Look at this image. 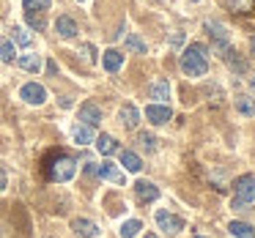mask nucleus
Here are the masks:
<instances>
[{
    "label": "nucleus",
    "instance_id": "obj_31",
    "mask_svg": "<svg viewBox=\"0 0 255 238\" xmlns=\"http://www.w3.org/2000/svg\"><path fill=\"white\" fill-rule=\"evenodd\" d=\"M96 170H99V164H94V161L85 164V172H88V175H96Z\"/></svg>",
    "mask_w": 255,
    "mask_h": 238
},
{
    "label": "nucleus",
    "instance_id": "obj_29",
    "mask_svg": "<svg viewBox=\"0 0 255 238\" xmlns=\"http://www.w3.org/2000/svg\"><path fill=\"white\" fill-rule=\"evenodd\" d=\"M127 50H132V52H140V55H145V41L140 39V36H127Z\"/></svg>",
    "mask_w": 255,
    "mask_h": 238
},
{
    "label": "nucleus",
    "instance_id": "obj_24",
    "mask_svg": "<svg viewBox=\"0 0 255 238\" xmlns=\"http://www.w3.org/2000/svg\"><path fill=\"white\" fill-rule=\"evenodd\" d=\"M0 61L3 63H14L17 61V52H14V44L6 39H0Z\"/></svg>",
    "mask_w": 255,
    "mask_h": 238
},
{
    "label": "nucleus",
    "instance_id": "obj_17",
    "mask_svg": "<svg viewBox=\"0 0 255 238\" xmlns=\"http://www.w3.org/2000/svg\"><path fill=\"white\" fill-rule=\"evenodd\" d=\"M228 233L236 238H255V227L247 225V222H231L228 225Z\"/></svg>",
    "mask_w": 255,
    "mask_h": 238
},
{
    "label": "nucleus",
    "instance_id": "obj_38",
    "mask_svg": "<svg viewBox=\"0 0 255 238\" xmlns=\"http://www.w3.org/2000/svg\"><path fill=\"white\" fill-rule=\"evenodd\" d=\"M195 238H203V236H195Z\"/></svg>",
    "mask_w": 255,
    "mask_h": 238
},
{
    "label": "nucleus",
    "instance_id": "obj_25",
    "mask_svg": "<svg viewBox=\"0 0 255 238\" xmlns=\"http://www.w3.org/2000/svg\"><path fill=\"white\" fill-rule=\"evenodd\" d=\"M140 230H143V222L129 219V222H124V225H121V238H134Z\"/></svg>",
    "mask_w": 255,
    "mask_h": 238
},
{
    "label": "nucleus",
    "instance_id": "obj_9",
    "mask_svg": "<svg viewBox=\"0 0 255 238\" xmlns=\"http://www.w3.org/2000/svg\"><path fill=\"white\" fill-rule=\"evenodd\" d=\"M72 230L77 233L80 238H94V236H99V227H96L91 219H74V222H72Z\"/></svg>",
    "mask_w": 255,
    "mask_h": 238
},
{
    "label": "nucleus",
    "instance_id": "obj_1",
    "mask_svg": "<svg viewBox=\"0 0 255 238\" xmlns=\"http://www.w3.org/2000/svg\"><path fill=\"white\" fill-rule=\"evenodd\" d=\"M184 74L189 77H203L209 72V55H206V47L203 44H189L187 50L181 52V61H178Z\"/></svg>",
    "mask_w": 255,
    "mask_h": 238
},
{
    "label": "nucleus",
    "instance_id": "obj_23",
    "mask_svg": "<svg viewBox=\"0 0 255 238\" xmlns=\"http://www.w3.org/2000/svg\"><path fill=\"white\" fill-rule=\"evenodd\" d=\"M22 6H25V11H30V14H41L52 6V0H22Z\"/></svg>",
    "mask_w": 255,
    "mask_h": 238
},
{
    "label": "nucleus",
    "instance_id": "obj_35",
    "mask_svg": "<svg viewBox=\"0 0 255 238\" xmlns=\"http://www.w3.org/2000/svg\"><path fill=\"white\" fill-rule=\"evenodd\" d=\"M145 238H156V236H154V233H148V236H145Z\"/></svg>",
    "mask_w": 255,
    "mask_h": 238
},
{
    "label": "nucleus",
    "instance_id": "obj_12",
    "mask_svg": "<svg viewBox=\"0 0 255 238\" xmlns=\"http://www.w3.org/2000/svg\"><path fill=\"white\" fill-rule=\"evenodd\" d=\"M55 30H58L61 39H72V36H77V22H74L72 17H58Z\"/></svg>",
    "mask_w": 255,
    "mask_h": 238
},
{
    "label": "nucleus",
    "instance_id": "obj_34",
    "mask_svg": "<svg viewBox=\"0 0 255 238\" xmlns=\"http://www.w3.org/2000/svg\"><path fill=\"white\" fill-rule=\"evenodd\" d=\"M250 50H253V55H255V39H253V41H250Z\"/></svg>",
    "mask_w": 255,
    "mask_h": 238
},
{
    "label": "nucleus",
    "instance_id": "obj_18",
    "mask_svg": "<svg viewBox=\"0 0 255 238\" xmlns=\"http://www.w3.org/2000/svg\"><path fill=\"white\" fill-rule=\"evenodd\" d=\"M96 148H99V154L110 156V154H116V151H118V143L110 137V134H99V137H96Z\"/></svg>",
    "mask_w": 255,
    "mask_h": 238
},
{
    "label": "nucleus",
    "instance_id": "obj_6",
    "mask_svg": "<svg viewBox=\"0 0 255 238\" xmlns=\"http://www.w3.org/2000/svg\"><path fill=\"white\" fill-rule=\"evenodd\" d=\"M145 118H148L154 126H162V123H167L173 118V110L167 104H148L145 107Z\"/></svg>",
    "mask_w": 255,
    "mask_h": 238
},
{
    "label": "nucleus",
    "instance_id": "obj_13",
    "mask_svg": "<svg viewBox=\"0 0 255 238\" xmlns=\"http://www.w3.org/2000/svg\"><path fill=\"white\" fill-rule=\"evenodd\" d=\"M102 61H105V69L110 74H116V72H121V66H124V55L118 50H107L105 55H102Z\"/></svg>",
    "mask_w": 255,
    "mask_h": 238
},
{
    "label": "nucleus",
    "instance_id": "obj_27",
    "mask_svg": "<svg viewBox=\"0 0 255 238\" xmlns=\"http://www.w3.org/2000/svg\"><path fill=\"white\" fill-rule=\"evenodd\" d=\"M253 3H255V0H222V6L233 8V11H239V14L250 11V8H253Z\"/></svg>",
    "mask_w": 255,
    "mask_h": 238
},
{
    "label": "nucleus",
    "instance_id": "obj_2",
    "mask_svg": "<svg viewBox=\"0 0 255 238\" xmlns=\"http://www.w3.org/2000/svg\"><path fill=\"white\" fill-rule=\"evenodd\" d=\"M74 172H77V161L72 159V156H55V159L47 164V178L50 181H58V183H66L74 178Z\"/></svg>",
    "mask_w": 255,
    "mask_h": 238
},
{
    "label": "nucleus",
    "instance_id": "obj_3",
    "mask_svg": "<svg viewBox=\"0 0 255 238\" xmlns=\"http://www.w3.org/2000/svg\"><path fill=\"white\" fill-rule=\"evenodd\" d=\"M156 225H159L162 233H167V236H178V233L184 230V219H178V216L167 214V211H156Z\"/></svg>",
    "mask_w": 255,
    "mask_h": 238
},
{
    "label": "nucleus",
    "instance_id": "obj_30",
    "mask_svg": "<svg viewBox=\"0 0 255 238\" xmlns=\"http://www.w3.org/2000/svg\"><path fill=\"white\" fill-rule=\"evenodd\" d=\"M25 19H28V25H30V28L44 30V19H41V14H30V11H25Z\"/></svg>",
    "mask_w": 255,
    "mask_h": 238
},
{
    "label": "nucleus",
    "instance_id": "obj_37",
    "mask_svg": "<svg viewBox=\"0 0 255 238\" xmlns=\"http://www.w3.org/2000/svg\"><path fill=\"white\" fill-rule=\"evenodd\" d=\"M192 3H200V0H192Z\"/></svg>",
    "mask_w": 255,
    "mask_h": 238
},
{
    "label": "nucleus",
    "instance_id": "obj_15",
    "mask_svg": "<svg viewBox=\"0 0 255 238\" xmlns=\"http://www.w3.org/2000/svg\"><path fill=\"white\" fill-rule=\"evenodd\" d=\"M206 30H209V33H211V39L217 41V47H222V50H225V47H228V41H231V39H228V30L222 28L220 22H206Z\"/></svg>",
    "mask_w": 255,
    "mask_h": 238
},
{
    "label": "nucleus",
    "instance_id": "obj_21",
    "mask_svg": "<svg viewBox=\"0 0 255 238\" xmlns=\"http://www.w3.org/2000/svg\"><path fill=\"white\" fill-rule=\"evenodd\" d=\"M236 110L247 118H255V99L253 96H239L236 99Z\"/></svg>",
    "mask_w": 255,
    "mask_h": 238
},
{
    "label": "nucleus",
    "instance_id": "obj_8",
    "mask_svg": "<svg viewBox=\"0 0 255 238\" xmlns=\"http://www.w3.org/2000/svg\"><path fill=\"white\" fill-rule=\"evenodd\" d=\"M134 192H137V197L145 200V203H154V200H159V189H156L151 181H137V183H134Z\"/></svg>",
    "mask_w": 255,
    "mask_h": 238
},
{
    "label": "nucleus",
    "instance_id": "obj_36",
    "mask_svg": "<svg viewBox=\"0 0 255 238\" xmlns=\"http://www.w3.org/2000/svg\"><path fill=\"white\" fill-rule=\"evenodd\" d=\"M77 3H85V0H77Z\"/></svg>",
    "mask_w": 255,
    "mask_h": 238
},
{
    "label": "nucleus",
    "instance_id": "obj_5",
    "mask_svg": "<svg viewBox=\"0 0 255 238\" xmlns=\"http://www.w3.org/2000/svg\"><path fill=\"white\" fill-rule=\"evenodd\" d=\"M19 96H22V101H28V104H44V101H47V90L41 88L39 82H28V85H22Z\"/></svg>",
    "mask_w": 255,
    "mask_h": 238
},
{
    "label": "nucleus",
    "instance_id": "obj_19",
    "mask_svg": "<svg viewBox=\"0 0 255 238\" xmlns=\"http://www.w3.org/2000/svg\"><path fill=\"white\" fill-rule=\"evenodd\" d=\"M121 164H124V170L137 172L140 167H143V161H140V156L132 154V151H121Z\"/></svg>",
    "mask_w": 255,
    "mask_h": 238
},
{
    "label": "nucleus",
    "instance_id": "obj_11",
    "mask_svg": "<svg viewBox=\"0 0 255 238\" xmlns=\"http://www.w3.org/2000/svg\"><path fill=\"white\" fill-rule=\"evenodd\" d=\"M148 96H151L154 101H165V99H170V82H167V79H156V82H151Z\"/></svg>",
    "mask_w": 255,
    "mask_h": 238
},
{
    "label": "nucleus",
    "instance_id": "obj_26",
    "mask_svg": "<svg viewBox=\"0 0 255 238\" xmlns=\"http://www.w3.org/2000/svg\"><path fill=\"white\" fill-rule=\"evenodd\" d=\"M137 145L145 151V154H154V151H156V137L143 132V134H137Z\"/></svg>",
    "mask_w": 255,
    "mask_h": 238
},
{
    "label": "nucleus",
    "instance_id": "obj_10",
    "mask_svg": "<svg viewBox=\"0 0 255 238\" xmlns=\"http://www.w3.org/2000/svg\"><path fill=\"white\" fill-rule=\"evenodd\" d=\"M96 175H102L105 181H113V183H124V172L118 170L116 164H110V161H102L99 170H96Z\"/></svg>",
    "mask_w": 255,
    "mask_h": 238
},
{
    "label": "nucleus",
    "instance_id": "obj_28",
    "mask_svg": "<svg viewBox=\"0 0 255 238\" xmlns=\"http://www.w3.org/2000/svg\"><path fill=\"white\" fill-rule=\"evenodd\" d=\"M11 44H19V47H30V33L25 28H14L11 30Z\"/></svg>",
    "mask_w": 255,
    "mask_h": 238
},
{
    "label": "nucleus",
    "instance_id": "obj_32",
    "mask_svg": "<svg viewBox=\"0 0 255 238\" xmlns=\"http://www.w3.org/2000/svg\"><path fill=\"white\" fill-rule=\"evenodd\" d=\"M0 189H6V175L0 172Z\"/></svg>",
    "mask_w": 255,
    "mask_h": 238
},
{
    "label": "nucleus",
    "instance_id": "obj_7",
    "mask_svg": "<svg viewBox=\"0 0 255 238\" xmlns=\"http://www.w3.org/2000/svg\"><path fill=\"white\" fill-rule=\"evenodd\" d=\"M80 123H85V126H91V129L102 123V110L94 101H85V104L80 107Z\"/></svg>",
    "mask_w": 255,
    "mask_h": 238
},
{
    "label": "nucleus",
    "instance_id": "obj_4",
    "mask_svg": "<svg viewBox=\"0 0 255 238\" xmlns=\"http://www.w3.org/2000/svg\"><path fill=\"white\" fill-rule=\"evenodd\" d=\"M236 200L242 205L255 203V175H242L236 181Z\"/></svg>",
    "mask_w": 255,
    "mask_h": 238
},
{
    "label": "nucleus",
    "instance_id": "obj_14",
    "mask_svg": "<svg viewBox=\"0 0 255 238\" xmlns=\"http://www.w3.org/2000/svg\"><path fill=\"white\" fill-rule=\"evenodd\" d=\"M72 137L77 145H88V143H94V129L85 126V123H77V126H72Z\"/></svg>",
    "mask_w": 255,
    "mask_h": 238
},
{
    "label": "nucleus",
    "instance_id": "obj_33",
    "mask_svg": "<svg viewBox=\"0 0 255 238\" xmlns=\"http://www.w3.org/2000/svg\"><path fill=\"white\" fill-rule=\"evenodd\" d=\"M250 90H253V93H255V77L250 79Z\"/></svg>",
    "mask_w": 255,
    "mask_h": 238
},
{
    "label": "nucleus",
    "instance_id": "obj_16",
    "mask_svg": "<svg viewBox=\"0 0 255 238\" xmlns=\"http://www.w3.org/2000/svg\"><path fill=\"white\" fill-rule=\"evenodd\" d=\"M121 123L127 129H134L140 123V112H137V107L134 104H124L121 107Z\"/></svg>",
    "mask_w": 255,
    "mask_h": 238
},
{
    "label": "nucleus",
    "instance_id": "obj_20",
    "mask_svg": "<svg viewBox=\"0 0 255 238\" xmlns=\"http://www.w3.org/2000/svg\"><path fill=\"white\" fill-rule=\"evenodd\" d=\"M17 66L19 69H25V72H39L41 69V58L39 55H22V58H17Z\"/></svg>",
    "mask_w": 255,
    "mask_h": 238
},
{
    "label": "nucleus",
    "instance_id": "obj_22",
    "mask_svg": "<svg viewBox=\"0 0 255 238\" xmlns=\"http://www.w3.org/2000/svg\"><path fill=\"white\" fill-rule=\"evenodd\" d=\"M225 63H228V66H231L236 74H244V72H247V63H244L242 58H239V52H233V50L225 52Z\"/></svg>",
    "mask_w": 255,
    "mask_h": 238
}]
</instances>
